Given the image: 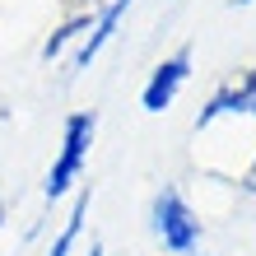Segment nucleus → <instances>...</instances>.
Returning <instances> with one entry per match:
<instances>
[{"label": "nucleus", "instance_id": "1", "mask_svg": "<svg viewBox=\"0 0 256 256\" xmlns=\"http://www.w3.org/2000/svg\"><path fill=\"white\" fill-rule=\"evenodd\" d=\"M94 135H98V112H70L66 126H61V149H56L47 177H42V196L47 200H61L80 186V177L88 168V149H94Z\"/></svg>", "mask_w": 256, "mask_h": 256}, {"label": "nucleus", "instance_id": "2", "mask_svg": "<svg viewBox=\"0 0 256 256\" xmlns=\"http://www.w3.org/2000/svg\"><path fill=\"white\" fill-rule=\"evenodd\" d=\"M149 228H154V238L163 242L168 256H191L200 247V238H205L200 214L191 210V200L177 186H163L154 196V205H149Z\"/></svg>", "mask_w": 256, "mask_h": 256}, {"label": "nucleus", "instance_id": "3", "mask_svg": "<svg viewBox=\"0 0 256 256\" xmlns=\"http://www.w3.org/2000/svg\"><path fill=\"white\" fill-rule=\"evenodd\" d=\"M224 116H256V66L238 70L228 84H219L210 94V102L196 112V135L210 130L214 122H224Z\"/></svg>", "mask_w": 256, "mask_h": 256}, {"label": "nucleus", "instance_id": "4", "mask_svg": "<svg viewBox=\"0 0 256 256\" xmlns=\"http://www.w3.org/2000/svg\"><path fill=\"white\" fill-rule=\"evenodd\" d=\"M186 80H191V47H177L172 56H163V61L149 70V80L140 88V108L149 116L168 112L172 102H177V94L186 88Z\"/></svg>", "mask_w": 256, "mask_h": 256}, {"label": "nucleus", "instance_id": "5", "mask_svg": "<svg viewBox=\"0 0 256 256\" xmlns=\"http://www.w3.org/2000/svg\"><path fill=\"white\" fill-rule=\"evenodd\" d=\"M135 10V0H108V5H102L94 19H88V33L80 38V52H74V70H88L102 56V47H108V42L122 33V19Z\"/></svg>", "mask_w": 256, "mask_h": 256}, {"label": "nucleus", "instance_id": "6", "mask_svg": "<svg viewBox=\"0 0 256 256\" xmlns=\"http://www.w3.org/2000/svg\"><path fill=\"white\" fill-rule=\"evenodd\" d=\"M88 205H94V191H80V196H74V205H70V214H66V224H61V233L52 238L47 256H74L80 233H84V219H88Z\"/></svg>", "mask_w": 256, "mask_h": 256}, {"label": "nucleus", "instance_id": "7", "mask_svg": "<svg viewBox=\"0 0 256 256\" xmlns=\"http://www.w3.org/2000/svg\"><path fill=\"white\" fill-rule=\"evenodd\" d=\"M84 33H88V14H74V19H66L47 42H42V61H56V56H61L74 38H84Z\"/></svg>", "mask_w": 256, "mask_h": 256}, {"label": "nucleus", "instance_id": "8", "mask_svg": "<svg viewBox=\"0 0 256 256\" xmlns=\"http://www.w3.org/2000/svg\"><path fill=\"white\" fill-rule=\"evenodd\" d=\"M84 256H108V247H102V238H94V242H88V252Z\"/></svg>", "mask_w": 256, "mask_h": 256}, {"label": "nucleus", "instance_id": "9", "mask_svg": "<svg viewBox=\"0 0 256 256\" xmlns=\"http://www.w3.org/2000/svg\"><path fill=\"white\" fill-rule=\"evenodd\" d=\"M5 224H10V205H5V196H0V233H5Z\"/></svg>", "mask_w": 256, "mask_h": 256}, {"label": "nucleus", "instance_id": "10", "mask_svg": "<svg viewBox=\"0 0 256 256\" xmlns=\"http://www.w3.org/2000/svg\"><path fill=\"white\" fill-rule=\"evenodd\" d=\"M228 5H233V10H238V5H256V0H228Z\"/></svg>", "mask_w": 256, "mask_h": 256}, {"label": "nucleus", "instance_id": "11", "mask_svg": "<svg viewBox=\"0 0 256 256\" xmlns=\"http://www.w3.org/2000/svg\"><path fill=\"white\" fill-rule=\"evenodd\" d=\"M80 5H94V0H80Z\"/></svg>", "mask_w": 256, "mask_h": 256}]
</instances>
